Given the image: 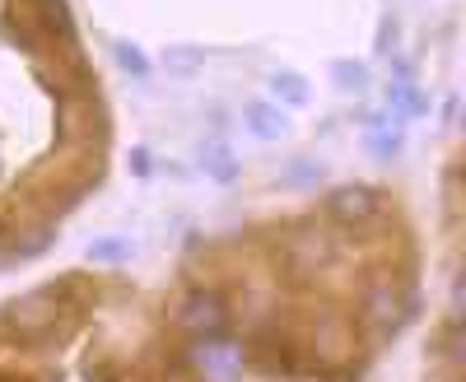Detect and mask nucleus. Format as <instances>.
<instances>
[{"label":"nucleus","mask_w":466,"mask_h":382,"mask_svg":"<svg viewBox=\"0 0 466 382\" xmlns=\"http://www.w3.org/2000/svg\"><path fill=\"white\" fill-rule=\"evenodd\" d=\"M98 186L107 164V103L85 52L70 0H0V186L37 228L61 219Z\"/></svg>","instance_id":"f257e3e1"},{"label":"nucleus","mask_w":466,"mask_h":382,"mask_svg":"<svg viewBox=\"0 0 466 382\" xmlns=\"http://www.w3.org/2000/svg\"><path fill=\"white\" fill-rule=\"evenodd\" d=\"M89 256L94 261H122V256H131V243L127 238H103V243L89 247Z\"/></svg>","instance_id":"20e7f679"},{"label":"nucleus","mask_w":466,"mask_h":382,"mask_svg":"<svg viewBox=\"0 0 466 382\" xmlns=\"http://www.w3.org/2000/svg\"><path fill=\"white\" fill-rule=\"evenodd\" d=\"M276 94H285L289 103H308V89H303L299 75H280V80H276Z\"/></svg>","instance_id":"39448f33"},{"label":"nucleus","mask_w":466,"mask_h":382,"mask_svg":"<svg viewBox=\"0 0 466 382\" xmlns=\"http://www.w3.org/2000/svg\"><path fill=\"white\" fill-rule=\"evenodd\" d=\"M248 126H252V136H261V140H276V136L285 131V112L266 107V103H252V107H248Z\"/></svg>","instance_id":"f03ea898"},{"label":"nucleus","mask_w":466,"mask_h":382,"mask_svg":"<svg viewBox=\"0 0 466 382\" xmlns=\"http://www.w3.org/2000/svg\"><path fill=\"white\" fill-rule=\"evenodd\" d=\"M201 159H206V168H210L219 182H228L233 173H238V164H233V155H228L224 145H206V149H201Z\"/></svg>","instance_id":"7ed1b4c3"}]
</instances>
